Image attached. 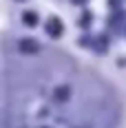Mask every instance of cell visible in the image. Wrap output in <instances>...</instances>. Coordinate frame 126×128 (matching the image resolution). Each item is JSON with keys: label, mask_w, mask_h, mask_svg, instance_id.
Returning a JSON list of instances; mask_svg holds the SVG:
<instances>
[{"label": "cell", "mask_w": 126, "mask_h": 128, "mask_svg": "<svg viewBox=\"0 0 126 128\" xmlns=\"http://www.w3.org/2000/svg\"><path fill=\"white\" fill-rule=\"evenodd\" d=\"M22 128H66L64 122L55 115V110L51 108L49 102H42V100H33V102L27 106L25 113V124Z\"/></svg>", "instance_id": "1"}, {"label": "cell", "mask_w": 126, "mask_h": 128, "mask_svg": "<svg viewBox=\"0 0 126 128\" xmlns=\"http://www.w3.org/2000/svg\"><path fill=\"white\" fill-rule=\"evenodd\" d=\"M47 31H49V36H53V38H60L62 36V22L58 18H51L49 24H47Z\"/></svg>", "instance_id": "2"}, {"label": "cell", "mask_w": 126, "mask_h": 128, "mask_svg": "<svg viewBox=\"0 0 126 128\" xmlns=\"http://www.w3.org/2000/svg\"><path fill=\"white\" fill-rule=\"evenodd\" d=\"M71 97V86H58L53 90V100L55 102H66Z\"/></svg>", "instance_id": "3"}, {"label": "cell", "mask_w": 126, "mask_h": 128, "mask_svg": "<svg viewBox=\"0 0 126 128\" xmlns=\"http://www.w3.org/2000/svg\"><path fill=\"white\" fill-rule=\"evenodd\" d=\"M20 51L22 53H36L38 51V44H36L33 40H22V42H20Z\"/></svg>", "instance_id": "4"}, {"label": "cell", "mask_w": 126, "mask_h": 128, "mask_svg": "<svg viewBox=\"0 0 126 128\" xmlns=\"http://www.w3.org/2000/svg\"><path fill=\"white\" fill-rule=\"evenodd\" d=\"M22 20H25V24L33 26L36 22H38V13H33V11H27L25 16H22Z\"/></svg>", "instance_id": "5"}, {"label": "cell", "mask_w": 126, "mask_h": 128, "mask_svg": "<svg viewBox=\"0 0 126 128\" xmlns=\"http://www.w3.org/2000/svg\"><path fill=\"white\" fill-rule=\"evenodd\" d=\"M75 2H77V4H82V2H84V0H75Z\"/></svg>", "instance_id": "6"}]
</instances>
